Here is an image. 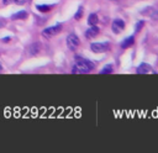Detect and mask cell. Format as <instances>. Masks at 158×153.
Wrapping results in <instances>:
<instances>
[{
  "mask_svg": "<svg viewBox=\"0 0 158 153\" xmlns=\"http://www.w3.org/2000/svg\"><path fill=\"white\" fill-rule=\"evenodd\" d=\"M112 72V65L111 64H107V65H105L104 67V69L100 72L101 74H107V73H111Z\"/></svg>",
  "mask_w": 158,
  "mask_h": 153,
  "instance_id": "2e32d148",
  "label": "cell"
},
{
  "mask_svg": "<svg viewBox=\"0 0 158 153\" xmlns=\"http://www.w3.org/2000/svg\"><path fill=\"white\" fill-rule=\"evenodd\" d=\"M95 68L94 63L89 59L81 58L80 56H75V65L72 69V73H89Z\"/></svg>",
  "mask_w": 158,
  "mask_h": 153,
  "instance_id": "6da1fadb",
  "label": "cell"
},
{
  "mask_svg": "<svg viewBox=\"0 0 158 153\" xmlns=\"http://www.w3.org/2000/svg\"><path fill=\"white\" fill-rule=\"evenodd\" d=\"M143 26H144V21H143V20H139V21L135 25V31H136V32H139Z\"/></svg>",
  "mask_w": 158,
  "mask_h": 153,
  "instance_id": "5bb4252c",
  "label": "cell"
},
{
  "mask_svg": "<svg viewBox=\"0 0 158 153\" xmlns=\"http://www.w3.org/2000/svg\"><path fill=\"white\" fill-rule=\"evenodd\" d=\"M0 70H1V65H0Z\"/></svg>",
  "mask_w": 158,
  "mask_h": 153,
  "instance_id": "44dd1931",
  "label": "cell"
},
{
  "mask_svg": "<svg viewBox=\"0 0 158 153\" xmlns=\"http://www.w3.org/2000/svg\"><path fill=\"white\" fill-rule=\"evenodd\" d=\"M40 51H41V43H38V42H35L28 47V53L31 56H36Z\"/></svg>",
  "mask_w": 158,
  "mask_h": 153,
  "instance_id": "30bf717a",
  "label": "cell"
},
{
  "mask_svg": "<svg viewBox=\"0 0 158 153\" xmlns=\"http://www.w3.org/2000/svg\"><path fill=\"white\" fill-rule=\"evenodd\" d=\"M12 2H15L17 5H23L26 2V0H12Z\"/></svg>",
  "mask_w": 158,
  "mask_h": 153,
  "instance_id": "e0dca14e",
  "label": "cell"
},
{
  "mask_svg": "<svg viewBox=\"0 0 158 153\" xmlns=\"http://www.w3.org/2000/svg\"><path fill=\"white\" fill-rule=\"evenodd\" d=\"M37 7V10L40 11V12H47V11H49L52 7H53V5H47V4H41V5H37L36 6Z\"/></svg>",
  "mask_w": 158,
  "mask_h": 153,
  "instance_id": "4fadbf2b",
  "label": "cell"
},
{
  "mask_svg": "<svg viewBox=\"0 0 158 153\" xmlns=\"http://www.w3.org/2000/svg\"><path fill=\"white\" fill-rule=\"evenodd\" d=\"M62 31V25L58 23V25H54V26H51V27H47L42 31V36L46 37V38H49L52 36H56L58 35L59 32Z\"/></svg>",
  "mask_w": 158,
  "mask_h": 153,
  "instance_id": "3957f363",
  "label": "cell"
},
{
  "mask_svg": "<svg viewBox=\"0 0 158 153\" xmlns=\"http://www.w3.org/2000/svg\"><path fill=\"white\" fill-rule=\"evenodd\" d=\"M2 41H4V42H5V41L7 42V41H9V37H4V38H2Z\"/></svg>",
  "mask_w": 158,
  "mask_h": 153,
  "instance_id": "ffe728a7",
  "label": "cell"
},
{
  "mask_svg": "<svg viewBox=\"0 0 158 153\" xmlns=\"http://www.w3.org/2000/svg\"><path fill=\"white\" fill-rule=\"evenodd\" d=\"M141 14H142V15H148V16H151V17H153V19H156V17L158 16V11H157L154 7H152V6L144 7V10H142Z\"/></svg>",
  "mask_w": 158,
  "mask_h": 153,
  "instance_id": "ba28073f",
  "label": "cell"
},
{
  "mask_svg": "<svg viewBox=\"0 0 158 153\" xmlns=\"http://www.w3.org/2000/svg\"><path fill=\"white\" fill-rule=\"evenodd\" d=\"M27 12L25 11V10H21V11H19V12H16V14H14L12 16H11V19L12 20H25L26 17H27Z\"/></svg>",
  "mask_w": 158,
  "mask_h": 153,
  "instance_id": "8fae6325",
  "label": "cell"
},
{
  "mask_svg": "<svg viewBox=\"0 0 158 153\" xmlns=\"http://www.w3.org/2000/svg\"><path fill=\"white\" fill-rule=\"evenodd\" d=\"M99 32H100L99 27H98L96 25H94V26L89 27V28L85 31V37H86V38H94V37H96V36L99 35Z\"/></svg>",
  "mask_w": 158,
  "mask_h": 153,
  "instance_id": "8992f818",
  "label": "cell"
},
{
  "mask_svg": "<svg viewBox=\"0 0 158 153\" xmlns=\"http://www.w3.org/2000/svg\"><path fill=\"white\" fill-rule=\"evenodd\" d=\"M98 21H99V17H98L96 14H90V15H89V17H88V23H89L90 26L96 25Z\"/></svg>",
  "mask_w": 158,
  "mask_h": 153,
  "instance_id": "7c38bea8",
  "label": "cell"
},
{
  "mask_svg": "<svg viewBox=\"0 0 158 153\" xmlns=\"http://www.w3.org/2000/svg\"><path fill=\"white\" fill-rule=\"evenodd\" d=\"M83 11H84V10H83V7H81V6H79V9L77 10V12H75V15H74V19H75V20H80V19H81V16H83Z\"/></svg>",
  "mask_w": 158,
  "mask_h": 153,
  "instance_id": "9a60e30c",
  "label": "cell"
},
{
  "mask_svg": "<svg viewBox=\"0 0 158 153\" xmlns=\"http://www.w3.org/2000/svg\"><path fill=\"white\" fill-rule=\"evenodd\" d=\"M5 25H6V21H5L2 17H0V27H1V26H5Z\"/></svg>",
  "mask_w": 158,
  "mask_h": 153,
  "instance_id": "ac0fdd59",
  "label": "cell"
},
{
  "mask_svg": "<svg viewBox=\"0 0 158 153\" xmlns=\"http://www.w3.org/2000/svg\"><path fill=\"white\" fill-rule=\"evenodd\" d=\"M90 49L94 53H104L110 49V43L109 42H94L90 44Z\"/></svg>",
  "mask_w": 158,
  "mask_h": 153,
  "instance_id": "7a4b0ae2",
  "label": "cell"
},
{
  "mask_svg": "<svg viewBox=\"0 0 158 153\" xmlns=\"http://www.w3.org/2000/svg\"><path fill=\"white\" fill-rule=\"evenodd\" d=\"M133 43H135V37H133V36H128V37H126V38L121 42V48H122V49H126V48L131 47Z\"/></svg>",
  "mask_w": 158,
  "mask_h": 153,
  "instance_id": "9c48e42d",
  "label": "cell"
},
{
  "mask_svg": "<svg viewBox=\"0 0 158 153\" xmlns=\"http://www.w3.org/2000/svg\"><path fill=\"white\" fill-rule=\"evenodd\" d=\"M111 28H112V32L114 33H121L125 30V21L122 19H115L112 21Z\"/></svg>",
  "mask_w": 158,
  "mask_h": 153,
  "instance_id": "5b68a950",
  "label": "cell"
},
{
  "mask_svg": "<svg viewBox=\"0 0 158 153\" xmlns=\"http://www.w3.org/2000/svg\"><path fill=\"white\" fill-rule=\"evenodd\" d=\"M79 44H80V41L75 33H69L67 36V46L70 51H75Z\"/></svg>",
  "mask_w": 158,
  "mask_h": 153,
  "instance_id": "277c9868",
  "label": "cell"
},
{
  "mask_svg": "<svg viewBox=\"0 0 158 153\" xmlns=\"http://www.w3.org/2000/svg\"><path fill=\"white\" fill-rule=\"evenodd\" d=\"M2 2H4V5H9L10 2H12V0H2Z\"/></svg>",
  "mask_w": 158,
  "mask_h": 153,
  "instance_id": "d6986e66",
  "label": "cell"
},
{
  "mask_svg": "<svg viewBox=\"0 0 158 153\" xmlns=\"http://www.w3.org/2000/svg\"><path fill=\"white\" fill-rule=\"evenodd\" d=\"M151 70H152V68H151L149 64H147V63H141V64L137 67L136 73H137V74H147V73H149Z\"/></svg>",
  "mask_w": 158,
  "mask_h": 153,
  "instance_id": "52a82bcc",
  "label": "cell"
}]
</instances>
